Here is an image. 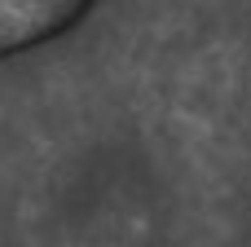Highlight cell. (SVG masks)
I'll list each match as a JSON object with an SVG mask.
<instances>
[{
    "mask_svg": "<svg viewBox=\"0 0 251 247\" xmlns=\"http://www.w3.org/2000/svg\"><path fill=\"white\" fill-rule=\"evenodd\" d=\"M119 0H0V247H141V124Z\"/></svg>",
    "mask_w": 251,
    "mask_h": 247,
    "instance_id": "cell-1",
    "label": "cell"
}]
</instances>
